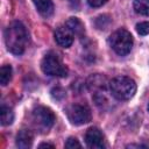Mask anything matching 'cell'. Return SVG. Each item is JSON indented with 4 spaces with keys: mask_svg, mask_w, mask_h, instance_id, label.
I'll list each match as a JSON object with an SVG mask.
<instances>
[{
    "mask_svg": "<svg viewBox=\"0 0 149 149\" xmlns=\"http://www.w3.org/2000/svg\"><path fill=\"white\" fill-rule=\"evenodd\" d=\"M5 43L7 49L14 55L23 54L28 43V33L20 21H13L5 30Z\"/></svg>",
    "mask_w": 149,
    "mask_h": 149,
    "instance_id": "6da1fadb",
    "label": "cell"
},
{
    "mask_svg": "<svg viewBox=\"0 0 149 149\" xmlns=\"http://www.w3.org/2000/svg\"><path fill=\"white\" fill-rule=\"evenodd\" d=\"M108 86L112 95L118 100H129L136 92L135 81L126 76H118L113 78Z\"/></svg>",
    "mask_w": 149,
    "mask_h": 149,
    "instance_id": "7a4b0ae2",
    "label": "cell"
},
{
    "mask_svg": "<svg viewBox=\"0 0 149 149\" xmlns=\"http://www.w3.org/2000/svg\"><path fill=\"white\" fill-rule=\"evenodd\" d=\"M108 43L118 55L125 56L132 50L133 36L126 29H118L109 36Z\"/></svg>",
    "mask_w": 149,
    "mask_h": 149,
    "instance_id": "3957f363",
    "label": "cell"
},
{
    "mask_svg": "<svg viewBox=\"0 0 149 149\" xmlns=\"http://www.w3.org/2000/svg\"><path fill=\"white\" fill-rule=\"evenodd\" d=\"M41 69L48 76H54V77L68 76V68L58 57V55L54 52H49L43 57L41 62Z\"/></svg>",
    "mask_w": 149,
    "mask_h": 149,
    "instance_id": "277c9868",
    "label": "cell"
},
{
    "mask_svg": "<svg viewBox=\"0 0 149 149\" xmlns=\"http://www.w3.org/2000/svg\"><path fill=\"white\" fill-rule=\"evenodd\" d=\"M66 116L69 121L73 125H84L91 120V111L86 105L81 104H72L70 105L66 111Z\"/></svg>",
    "mask_w": 149,
    "mask_h": 149,
    "instance_id": "5b68a950",
    "label": "cell"
},
{
    "mask_svg": "<svg viewBox=\"0 0 149 149\" xmlns=\"http://www.w3.org/2000/svg\"><path fill=\"white\" fill-rule=\"evenodd\" d=\"M31 115H33V121L36 125V127H38L43 130L50 129L52 127V125L55 123V120H56L54 112L45 106L35 107Z\"/></svg>",
    "mask_w": 149,
    "mask_h": 149,
    "instance_id": "8992f818",
    "label": "cell"
},
{
    "mask_svg": "<svg viewBox=\"0 0 149 149\" xmlns=\"http://www.w3.org/2000/svg\"><path fill=\"white\" fill-rule=\"evenodd\" d=\"M85 142L88 148L92 149H101L105 147L104 135L97 127H91L86 130L85 134Z\"/></svg>",
    "mask_w": 149,
    "mask_h": 149,
    "instance_id": "52a82bcc",
    "label": "cell"
},
{
    "mask_svg": "<svg viewBox=\"0 0 149 149\" xmlns=\"http://www.w3.org/2000/svg\"><path fill=\"white\" fill-rule=\"evenodd\" d=\"M73 33L68 28V26H59L55 30V41L62 48H69L73 43Z\"/></svg>",
    "mask_w": 149,
    "mask_h": 149,
    "instance_id": "ba28073f",
    "label": "cell"
},
{
    "mask_svg": "<svg viewBox=\"0 0 149 149\" xmlns=\"http://www.w3.org/2000/svg\"><path fill=\"white\" fill-rule=\"evenodd\" d=\"M33 140H34V136L30 130L21 129L16 135V146L21 149L30 148L33 144Z\"/></svg>",
    "mask_w": 149,
    "mask_h": 149,
    "instance_id": "9c48e42d",
    "label": "cell"
},
{
    "mask_svg": "<svg viewBox=\"0 0 149 149\" xmlns=\"http://www.w3.org/2000/svg\"><path fill=\"white\" fill-rule=\"evenodd\" d=\"M37 12L42 16H50L54 13V3L51 0H33Z\"/></svg>",
    "mask_w": 149,
    "mask_h": 149,
    "instance_id": "30bf717a",
    "label": "cell"
},
{
    "mask_svg": "<svg viewBox=\"0 0 149 149\" xmlns=\"http://www.w3.org/2000/svg\"><path fill=\"white\" fill-rule=\"evenodd\" d=\"M106 78L101 74H92L87 79V86L92 91H101L106 87Z\"/></svg>",
    "mask_w": 149,
    "mask_h": 149,
    "instance_id": "8fae6325",
    "label": "cell"
},
{
    "mask_svg": "<svg viewBox=\"0 0 149 149\" xmlns=\"http://www.w3.org/2000/svg\"><path fill=\"white\" fill-rule=\"evenodd\" d=\"M68 28L77 36H83L84 33H85V27H84V23L78 19V17H70L66 23Z\"/></svg>",
    "mask_w": 149,
    "mask_h": 149,
    "instance_id": "7c38bea8",
    "label": "cell"
},
{
    "mask_svg": "<svg viewBox=\"0 0 149 149\" xmlns=\"http://www.w3.org/2000/svg\"><path fill=\"white\" fill-rule=\"evenodd\" d=\"M0 115H1V125L2 126H8L14 120V113H13V111L9 107L1 106Z\"/></svg>",
    "mask_w": 149,
    "mask_h": 149,
    "instance_id": "4fadbf2b",
    "label": "cell"
},
{
    "mask_svg": "<svg viewBox=\"0 0 149 149\" xmlns=\"http://www.w3.org/2000/svg\"><path fill=\"white\" fill-rule=\"evenodd\" d=\"M134 9L137 14L149 16V0H134Z\"/></svg>",
    "mask_w": 149,
    "mask_h": 149,
    "instance_id": "5bb4252c",
    "label": "cell"
},
{
    "mask_svg": "<svg viewBox=\"0 0 149 149\" xmlns=\"http://www.w3.org/2000/svg\"><path fill=\"white\" fill-rule=\"evenodd\" d=\"M12 66L10 65H3L0 70V83L2 86H6L10 79H12Z\"/></svg>",
    "mask_w": 149,
    "mask_h": 149,
    "instance_id": "9a60e30c",
    "label": "cell"
},
{
    "mask_svg": "<svg viewBox=\"0 0 149 149\" xmlns=\"http://www.w3.org/2000/svg\"><path fill=\"white\" fill-rule=\"evenodd\" d=\"M94 24L98 29L100 30H105L108 28V26L111 24V17L108 15H100L95 19L94 21Z\"/></svg>",
    "mask_w": 149,
    "mask_h": 149,
    "instance_id": "2e32d148",
    "label": "cell"
},
{
    "mask_svg": "<svg viewBox=\"0 0 149 149\" xmlns=\"http://www.w3.org/2000/svg\"><path fill=\"white\" fill-rule=\"evenodd\" d=\"M136 31L137 34L144 36V35H148L149 34V22L144 21V22H140L136 24Z\"/></svg>",
    "mask_w": 149,
    "mask_h": 149,
    "instance_id": "e0dca14e",
    "label": "cell"
},
{
    "mask_svg": "<svg viewBox=\"0 0 149 149\" xmlns=\"http://www.w3.org/2000/svg\"><path fill=\"white\" fill-rule=\"evenodd\" d=\"M80 143L76 137H69L68 141L65 142V148L68 149H74V148H80Z\"/></svg>",
    "mask_w": 149,
    "mask_h": 149,
    "instance_id": "ac0fdd59",
    "label": "cell"
},
{
    "mask_svg": "<svg viewBox=\"0 0 149 149\" xmlns=\"http://www.w3.org/2000/svg\"><path fill=\"white\" fill-rule=\"evenodd\" d=\"M51 94H52V97H54L55 99H57V100H61V99H63V98L65 97V92H64L62 88H59V87L54 88V90L51 91Z\"/></svg>",
    "mask_w": 149,
    "mask_h": 149,
    "instance_id": "d6986e66",
    "label": "cell"
},
{
    "mask_svg": "<svg viewBox=\"0 0 149 149\" xmlns=\"http://www.w3.org/2000/svg\"><path fill=\"white\" fill-rule=\"evenodd\" d=\"M106 1H107V0H87L88 5H90L91 7H100V6H102L104 3H106Z\"/></svg>",
    "mask_w": 149,
    "mask_h": 149,
    "instance_id": "ffe728a7",
    "label": "cell"
},
{
    "mask_svg": "<svg viewBox=\"0 0 149 149\" xmlns=\"http://www.w3.org/2000/svg\"><path fill=\"white\" fill-rule=\"evenodd\" d=\"M38 147L40 148H55L54 144H49V143H41Z\"/></svg>",
    "mask_w": 149,
    "mask_h": 149,
    "instance_id": "44dd1931",
    "label": "cell"
},
{
    "mask_svg": "<svg viewBox=\"0 0 149 149\" xmlns=\"http://www.w3.org/2000/svg\"><path fill=\"white\" fill-rule=\"evenodd\" d=\"M148 111H149V105H148Z\"/></svg>",
    "mask_w": 149,
    "mask_h": 149,
    "instance_id": "7402d4cb",
    "label": "cell"
}]
</instances>
